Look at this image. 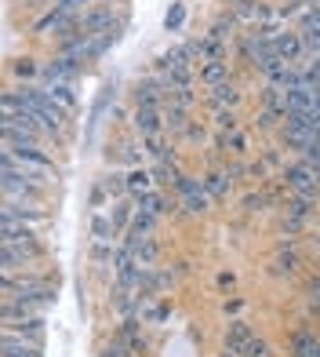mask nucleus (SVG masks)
I'll return each mask as SVG.
<instances>
[{"instance_id":"f257e3e1","label":"nucleus","mask_w":320,"mask_h":357,"mask_svg":"<svg viewBox=\"0 0 320 357\" xmlns=\"http://www.w3.org/2000/svg\"><path fill=\"white\" fill-rule=\"evenodd\" d=\"M284 186L287 193H302V197H320V178L313 172L310 160H295V165H284Z\"/></svg>"},{"instance_id":"f03ea898","label":"nucleus","mask_w":320,"mask_h":357,"mask_svg":"<svg viewBox=\"0 0 320 357\" xmlns=\"http://www.w3.org/2000/svg\"><path fill=\"white\" fill-rule=\"evenodd\" d=\"M168 77H146V80H138V88H135V102L138 106H160L168 99Z\"/></svg>"},{"instance_id":"7ed1b4c3","label":"nucleus","mask_w":320,"mask_h":357,"mask_svg":"<svg viewBox=\"0 0 320 357\" xmlns=\"http://www.w3.org/2000/svg\"><path fill=\"white\" fill-rule=\"evenodd\" d=\"M0 354L4 357H44L37 339H26L19 332H4V343H0Z\"/></svg>"},{"instance_id":"20e7f679","label":"nucleus","mask_w":320,"mask_h":357,"mask_svg":"<svg viewBox=\"0 0 320 357\" xmlns=\"http://www.w3.org/2000/svg\"><path fill=\"white\" fill-rule=\"evenodd\" d=\"M131 128L138 135H157L164 132V109L160 106H138L135 117H131Z\"/></svg>"},{"instance_id":"39448f33","label":"nucleus","mask_w":320,"mask_h":357,"mask_svg":"<svg viewBox=\"0 0 320 357\" xmlns=\"http://www.w3.org/2000/svg\"><path fill=\"white\" fill-rule=\"evenodd\" d=\"M109 29H117V15H113V4H102L95 8L91 15H84V33L88 37H102Z\"/></svg>"},{"instance_id":"423d86ee","label":"nucleus","mask_w":320,"mask_h":357,"mask_svg":"<svg viewBox=\"0 0 320 357\" xmlns=\"http://www.w3.org/2000/svg\"><path fill=\"white\" fill-rule=\"evenodd\" d=\"M0 215H11V219H22V222H44L47 219L40 201H8V197H4V212Z\"/></svg>"},{"instance_id":"0eeeda50","label":"nucleus","mask_w":320,"mask_h":357,"mask_svg":"<svg viewBox=\"0 0 320 357\" xmlns=\"http://www.w3.org/2000/svg\"><path fill=\"white\" fill-rule=\"evenodd\" d=\"M44 77L47 80H66V84H73V80L80 77V59H70V55H58L44 66Z\"/></svg>"},{"instance_id":"6e6552de","label":"nucleus","mask_w":320,"mask_h":357,"mask_svg":"<svg viewBox=\"0 0 320 357\" xmlns=\"http://www.w3.org/2000/svg\"><path fill=\"white\" fill-rule=\"evenodd\" d=\"M240 99H244V95H240V88L233 84V80H226V84H215L211 91H207V102H211L215 109H237Z\"/></svg>"},{"instance_id":"1a4fd4ad","label":"nucleus","mask_w":320,"mask_h":357,"mask_svg":"<svg viewBox=\"0 0 320 357\" xmlns=\"http://www.w3.org/2000/svg\"><path fill=\"white\" fill-rule=\"evenodd\" d=\"M44 95H47V99H51L55 106H62L66 113L77 109V91H73V84H66V80H47V84H44Z\"/></svg>"},{"instance_id":"9d476101","label":"nucleus","mask_w":320,"mask_h":357,"mask_svg":"<svg viewBox=\"0 0 320 357\" xmlns=\"http://www.w3.org/2000/svg\"><path fill=\"white\" fill-rule=\"evenodd\" d=\"M142 153H146L153 165H160V160H171L175 165V153H171V142L164 139V132L157 135H142Z\"/></svg>"},{"instance_id":"9b49d317","label":"nucleus","mask_w":320,"mask_h":357,"mask_svg":"<svg viewBox=\"0 0 320 357\" xmlns=\"http://www.w3.org/2000/svg\"><path fill=\"white\" fill-rule=\"evenodd\" d=\"M4 332H19L26 339H44V314H33V317H19V321H8L4 324Z\"/></svg>"},{"instance_id":"f8f14e48","label":"nucleus","mask_w":320,"mask_h":357,"mask_svg":"<svg viewBox=\"0 0 320 357\" xmlns=\"http://www.w3.org/2000/svg\"><path fill=\"white\" fill-rule=\"evenodd\" d=\"M117 339H120V343L131 350V354H138L142 347H146V339H142V317H124Z\"/></svg>"},{"instance_id":"ddd939ff","label":"nucleus","mask_w":320,"mask_h":357,"mask_svg":"<svg viewBox=\"0 0 320 357\" xmlns=\"http://www.w3.org/2000/svg\"><path fill=\"white\" fill-rule=\"evenodd\" d=\"M255 339V332H251V324L248 321H233L230 328H226V350H233V354H244V347Z\"/></svg>"},{"instance_id":"4468645a","label":"nucleus","mask_w":320,"mask_h":357,"mask_svg":"<svg viewBox=\"0 0 320 357\" xmlns=\"http://www.w3.org/2000/svg\"><path fill=\"white\" fill-rule=\"evenodd\" d=\"M153 183H157V178H153L150 168H131V172H127V197L138 201L142 193H150V190H153Z\"/></svg>"},{"instance_id":"2eb2a0df","label":"nucleus","mask_w":320,"mask_h":357,"mask_svg":"<svg viewBox=\"0 0 320 357\" xmlns=\"http://www.w3.org/2000/svg\"><path fill=\"white\" fill-rule=\"evenodd\" d=\"M200 80H204L207 88H215V84H226V80H230V62H226V59L204 62V66H200Z\"/></svg>"},{"instance_id":"dca6fc26","label":"nucleus","mask_w":320,"mask_h":357,"mask_svg":"<svg viewBox=\"0 0 320 357\" xmlns=\"http://www.w3.org/2000/svg\"><path fill=\"white\" fill-rule=\"evenodd\" d=\"M207 208H211V193H207L204 186L193 190V193H182V212L186 215H204Z\"/></svg>"},{"instance_id":"f3484780","label":"nucleus","mask_w":320,"mask_h":357,"mask_svg":"<svg viewBox=\"0 0 320 357\" xmlns=\"http://www.w3.org/2000/svg\"><path fill=\"white\" fill-rule=\"evenodd\" d=\"M164 128H168L171 135H186V128H189V109L168 102V109H164Z\"/></svg>"},{"instance_id":"a211bd4d","label":"nucleus","mask_w":320,"mask_h":357,"mask_svg":"<svg viewBox=\"0 0 320 357\" xmlns=\"http://www.w3.org/2000/svg\"><path fill=\"white\" fill-rule=\"evenodd\" d=\"M157 226H160V215H150V212H142V208H135V219H131V226H127V234H135V237H153Z\"/></svg>"},{"instance_id":"6ab92c4d","label":"nucleus","mask_w":320,"mask_h":357,"mask_svg":"<svg viewBox=\"0 0 320 357\" xmlns=\"http://www.w3.org/2000/svg\"><path fill=\"white\" fill-rule=\"evenodd\" d=\"M109 219L117 222L120 234H127V226H131V219H135V201H113L109 204Z\"/></svg>"},{"instance_id":"aec40b11","label":"nucleus","mask_w":320,"mask_h":357,"mask_svg":"<svg viewBox=\"0 0 320 357\" xmlns=\"http://www.w3.org/2000/svg\"><path fill=\"white\" fill-rule=\"evenodd\" d=\"M120 230H117V222L109 219V215H102V212H95L91 215V241H113Z\"/></svg>"},{"instance_id":"412c9836","label":"nucleus","mask_w":320,"mask_h":357,"mask_svg":"<svg viewBox=\"0 0 320 357\" xmlns=\"http://www.w3.org/2000/svg\"><path fill=\"white\" fill-rule=\"evenodd\" d=\"M135 208H142V212H150V215H168V197L164 193H157V190H150V193H142V197L135 201Z\"/></svg>"},{"instance_id":"4be33fe9","label":"nucleus","mask_w":320,"mask_h":357,"mask_svg":"<svg viewBox=\"0 0 320 357\" xmlns=\"http://www.w3.org/2000/svg\"><path fill=\"white\" fill-rule=\"evenodd\" d=\"M313 204H317V197H302V193H291V201H287V219L306 222V219L313 215Z\"/></svg>"},{"instance_id":"5701e85b","label":"nucleus","mask_w":320,"mask_h":357,"mask_svg":"<svg viewBox=\"0 0 320 357\" xmlns=\"http://www.w3.org/2000/svg\"><path fill=\"white\" fill-rule=\"evenodd\" d=\"M262 109H277V113L287 117V91L277 88V84H266L262 88Z\"/></svg>"},{"instance_id":"b1692460","label":"nucleus","mask_w":320,"mask_h":357,"mask_svg":"<svg viewBox=\"0 0 320 357\" xmlns=\"http://www.w3.org/2000/svg\"><path fill=\"white\" fill-rule=\"evenodd\" d=\"M291 357H320V339L310 332H298L291 343Z\"/></svg>"},{"instance_id":"393cba45","label":"nucleus","mask_w":320,"mask_h":357,"mask_svg":"<svg viewBox=\"0 0 320 357\" xmlns=\"http://www.w3.org/2000/svg\"><path fill=\"white\" fill-rule=\"evenodd\" d=\"M233 15H237V19H244V22L269 19V11H266V8H255V0H237V4H233Z\"/></svg>"},{"instance_id":"a878e982","label":"nucleus","mask_w":320,"mask_h":357,"mask_svg":"<svg viewBox=\"0 0 320 357\" xmlns=\"http://www.w3.org/2000/svg\"><path fill=\"white\" fill-rule=\"evenodd\" d=\"M204 190L211 193V197H226V193H230V175L226 172H211L204 178Z\"/></svg>"},{"instance_id":"bb28decb","label":"nucleus","mask_w":320,"mask_h":357,"mask_svg":"<svg viewBox=\"0 0 320 357\" xmlns=\"http://www.w3.org/2000/svg\"><path fill=\"white\" fill-rule=\"evenodd\" d=\"M237 15H222V19H215L211 22V33H207V37H215V40H230L233 37V29H237Z\"/></svg>"},{"instance_id":"cd10ccee","label":"nucleus","mask_w":320,"mask_h":357,"mask_svg":"<svg viewBox=\"0 0 320 357\" xmlns=\"http://www.w3.org/2000/svg\"><path fill=\"white\" fill-rule=\"evenodd\" d=\"M295 266H298V255H295V252H287V248H280L277 259H273V273H287V278H291Z\"/></svg>"},{"instance_id":"c85d7f7f","label":"nucleus","mask_w":320,"mask_h":357,"mask_svg":"<svg viewBox=\"0 0 320 357\" xmlns=\"http://www.w3.org/2000/svg\"><path fill=\"white\" fill-rule=\"evenodd\" d=\"M102 186H106L109 197H124V193H127V175L124 172H113V175L102 178Z\"/></svg>"},{"instance_id":"c756f323","label":"nucleus","mask_w":320,"mask_h":357,"mask_svg":"<svg viewBox=\"0 0 320 357\" xmlns=\"http://www.w3.org/2000/svg\"><path fill=\"white\" fill-rule=\"evenodd\" d=\"M215 128H218V132H226V135H233L237 128H240L237 113L233 109H215Z\"/></svg>"},{"instance_id":"7c9ffc66","label":"nucleus","mask_w":320,"mask_h":357,"mask_svg":"<svg viewBox=\"0 0 320 357\" xmlns=\"http://www.w3.org/2000/svg\"><path fill=\"white\" fill-rule=\"evenodd\" d=\"M168 102H175V106H182V109H193V88H171L168 91Z\"/></svg>"},{"instance_id":"2f4dec72","label":"nucleus","mask_w":320,"mask_h":357,"mask_svg":"<svg viewBox=\"0 0 320 357\" xmlns=\"http://www.w3.org/2000/svg\"><path fill=\"white\" fill-rule=\"evenodd\" d=\"M302 33V44H306V52L310 55H320V26H313V29H298Z\"/></svg>"},{"instance_id":"473e14b6","label":"nucleus","mask_w":320,"mask_h":357,"mask_svg":"<svg viewBox=\"0 0 320 357\" xmlns=\"http://www.w3.org/2000/svg\"><path fill=\"white\" fill-rule=\"evenodd\" d=\"M37 73H40V66H37L33 59H19V62H15V77H22V80H33Z\"/></svg>"},{"instance_id":"72a5a7b5","label":"nucleus","mask_w":320,"mask_h":357,"mask_svg":"<svg viewBox=\"0 0 320 357\" xmlns=\"http://www.w3.org/2000/svg\"><path fill=\"white\" fill-rule=\"evenodd\" d=\"M284 117V113H277V109H259V117H255V124L262 128V132H269V128H277V121Z\"/></svg>"},{"instance_id":"f704fd0d","label":"nucleus","mask_w":320,"mask_h":357,"mask_svg":"<svg viewBox=\"0 0 320 357\" xmlns=\"http://www.w3.org/2000/svg\"><path fill=\"white\" fill-rule=\"evenodd\" d=\"M240 357H269V347H266V339H251V343L244 347V354Z\"/></svg>"},{"instance_id":"c9c22d12","label":"nucleus","mask_w":320,"mask_h":357,"mask_svg":"<svg viewBox=\"0 0 320 357\" xmlns=\"http://www.w3.org/2000/svg\"><path fill=\"white\" fill-rule=\"evenodd\" d=\"M164 22H168V29H182V22H186V8H182V4H175V8L168 11V19H164Z\"/></svg>"},{"instance_id":"e433bc0d","label":"nucleus","mask_w":320,"mask_h":357,"mask_svg":"<svg viewBox=\"0 0 320 357\" xmlns=\"http://www.w3.org/2000/svg\"><path fill=\"white\" fill-rule=\"evenodd\" d=\"M106 197H109V193H106V186H102V183H95V190H91V204H95V212H102Z\"/></svg>"},{"instance_id":"4c0bfd02","label":"nucleus","mask_w":320,"mask_h":357,"mask_svg":"<svg viewBox=\"0 0 320 357\" xmlns=\"http://www.w3.org/2000/svg\"><path fill=\"white\" fill-rule=\"evenodd\" d=\"M127 354H131V350H127L120 339H117V343H109V347L102 350V357H127Z\"/></svg>"},{"instance_id":"58836bf2","label":"nucleus","mask_w":320,"mask_h":357,"mask_svg":"<svg viewBox=\"0 0 320 357\" xmlns=\"http://www.w3.org/2000/svg\"><path fill=\"white\" fill-rule=\"evenodd\" d=\"M262 204H266V197H262V193H248V197H244V208H248V212H259Z\"/></svg>"},{"instance_id":"ea45409f","label":"nucleus","mask_w":320,"mask_h":357,"mask_svg":"<svg viewBox=\"0 0 320 357\" xmlns=\"http://www.w3.org/2000/svg\"><path fill=\"white\" fill-rule=\"evenodd\" d=\"M186 139H189V142H204V139H207V132H204L200 124H189V128H186Z\"/></svg>"},{"instance_id":"a19ab883","label":"nucleus","mask_w":320,"mask_h":357,"mask_svg":"<svg viewBox=\"0 0 320 357\" xmlns=\"http://www.w3.org/2000/svg\"><path fill=\"white\" fill-rule=\"evenodd\" d=\"M230 146H233L237 153H244V150H248V135H244V132H233V135H230Z\"/></svg>"},{"instance_id":"79ce46f5","label":"nucleus","mask_w":320,"mask_h":357,"mask_svg":"<svg viewBox=\"0 0 320 357\" xmlns=\"http://www.w3.org/2000/svg\"><path fill=\"white\" fill-rule=\"evenodd\" d=\"M84 4H88V0H58L55 8H62V11H70V15H73V11H80Z\"/></svg>"},{"instance_id":"37998d69","label":"nucleus","mask_w":320,"mask_h":357,"mask_svg":"<svg viewBox=\"0 0 320 357\" xmlns=\"http://www.w3.org/2000/svg\"><path fill=\"white\" fill-rule=\"evenodd\" d=\"M313 172H317V178H320V160H317V165H313Z\"/></svg>"},{"instance_id":"c03bdc74","label":"nucleus","mask_w":320,"mask_h":357,"mask_svg":"<svg viewBox=\"0 0 320 357\" xmlns=\"http://www.w3.org/2000/svg\"><path fill=\"white\" fill-rule=\"evenodd\" d=\"M306 4H310V8H317V4H320V0H306Z\"/></svg>"},{"instance_id":"a18cd8bd","label":"nucleus","mask_w":320,"mask_h":357,"mask_svg":"<svg viewBox=\"0 0 320 357\" xmlns=\"http://www.w3.org/2000/svg\"><path fill=\"white\" fill-rule=\"evenodd\" d=\"M233 4H237V0H233Z\"/></svg>"}]
</instances>
